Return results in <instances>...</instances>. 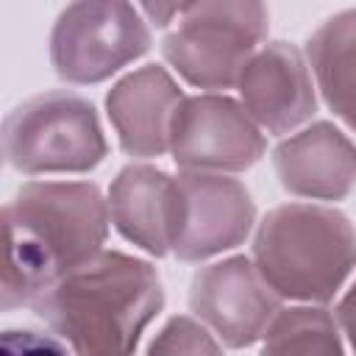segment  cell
I'll list each match as a JSON object with an SVG mask.
<instances>
[{
    "label": "cell",
    "mask_w": 356,
    "mask_h": 356,
    "mask_svg": "<svg viewBox=\"0 0 356 356\" xmlns=\"http://www.w3.org/2000/svg\"><path fill=\"white\" fill-rule=\"evenodd\" d=\"M306 58L328 108L356 131V8L328 17L309 36Z\"/></svg>",
    "instance_id": "14"
},
{
    "label": "cell",
    "mask_w": 356,
    "mask_h": 356,
    "mask_svg": "<svg viewBox=\"0 0 356 356\" xmlns=\"http://www.w3.org/2000/svg\"><path fill=\"white\" fill-rule=\"evenodd\" d=\"M273 167L289 195L342 200L356 186V145L334 122H312L273 150Z\"/></svg>",
    "instance_id": "12"
},
{
    "label": "cell",
    "mask_w": 356,
    "mask_h": 356,
    "mask_svg": "<svg viewBox=\"0 0 356 356\" xmlns=\"http://www.w3.org/2000/svg\"><path fill=\"white\" fill-rule=\"evenodd\" d=\"M181 214L172 239V256L181 261H206L242 245L256 222V203L242 181L228 172L181 170Z\"/></svg>",
    "instance_id": "8"
},
{
    "label": "cell",
    "mask_w": 356,
    "mask_h": 356,
    "mask_svg": "<svg viewBox=\"0 0 356 356\" xmlns=\"http://www.w3.org/2000/svg\"><path fill=\"white\" fill-rule=\"evenodd\" d=\"M150 353H220L222 342L214 337V331L197 317H170L164 328L153 337L147 345Z\"/></svg>",
    "instance_id": "16"
},
{
    "label": "cell",
    "mask_w": 356,
    "mask_h": 356,
    "mask_svg": "<svg viewBox=\"0 0 356 356\" xmlns=\"http://www.w3.org/2000/svg\"><path fill=\"white\" fill-rule=\"evenodd\" d=\"M114 228L150 256L172 253L181 214L178 178L153 164H128L108 186Z\"/></svg>",
    "instance_id": "13"
},
{
    "label": "cell",
    "mask_w": 356,
    "mask_h": 356,
    "mask_svg": "<svg viewBox=\"0 0 356 356\" xmlns=\"http://www.w3.org/2000/svg\"><path fill=\"white\" fill-rule=\"evenodd\" d=\"M106 150L95 106L72 92L36 95L3 122V156L22 175L89 172Z\"/></svg>",
    "instance_id": "5"
},
{
    "label": "cell",
    "mask_w": 356,
    "mask_h": 356,
    "mask_svg": "<svg viewBox=\"0 0 356 356\" xmlns=\"http://www.w3.org/2000/svg\"><path fill=\"white\" fill-rule=\"evenodd\" d=\"M108 197L89 181H31L3 209L6 270L0 306H31L53 281L97 256L108 236Z\"/></svg>",
    "instance_id": "1"
},
{
    "label": "cell",
    "mask_w": 356,
    "mask_h": 356,
    "mask_svg": "<svg viewBox=\"0 0 356 356\" xmlns=\"http://www.w3.org/2000/svg\"><path fill=\"white\" fill-rule=\"evenodd\" d=\"M264 353H339L342 328L323 303L278 309L261 337Z\"/></svg>",
    "instance_id": "15"
},
{
    "label": "cell",
    "mask_w": 356,
    "mask_h": 356,
    "mask_svg": "<svg viewBox=\"0 0 356 356\" xmlns=\"http://www.w3.org/2000/svg\"><path fill=\"white\" fill-rule=\"evenodd\" d=\"M253 264L281 298L328 303L356 270V228L331 206H278L256 228Z\"/></svg>",
    "instance_id": "3"
},
{
    "label": "cell",
    "mask_w": 356,
    "mask_h": 356,
    "mask_svg": "<svg viewBox=\"0 0 356 356\" xmlns=\"http://www.w3.org/2000/svg\"><path fill=\"white\" fill-rule=\"evenodd\" d=\"M189 306L225 348H250L281 309V295L261 278L253 259L231 256L195 273Z\"/></svg>",
    "instance_id": "9"
},
{
    "label": "cell",
    "mask_w": 356,
    "mask_h": 356,
    "mask_svg": "<svg viewBox=\"0 0 356 356\" xmlns=\"http://www.w3.org/2000/svg\"><path fill=\"white\" fill-rule=\"evenodd\" d=\"M161 306L156 267L120 250H100L31 303L33 314L78 353H131Z\"/></svg>",
    "instance_id": "2"
},
{
    "label": "cell",
    "mask_w": 356,
    "mask_h": 356,
    "mask_svg": "<svg viewBox=\"0 0 356 356\" xmlns=\"http://www.w3.org/2000/svg\"><path fill=\"white\" fill-rule=\"evenodd\" d=\"M337 320L342 328V337H348V345L356 350V281L353 286L345 292V298L337 306Z\"/></svg>",
    "instance_id": "18"
},
{
    "label": "cell",
    "mask_w": 356,
    "mask_h": 356,
    "mask_svg": "<svg viewBox=\"0 0 356 356\" xmlns=\"http://www.w3.org/2000/svg\"><path fill=\"white\" fill-rule=\"evenodd\" d=\"M267 36L264 0H186L161 42L164 61L192 86L231 89Z\"/></svg>",
    "instance_id": "4"
},
{
    "label": "cell",
    "mask_w": 356,
    "mask_h": 356,
    "mask_svg": "<svg viewBox=\"0 0 356 356\" xmlns=\"http://www.w3.org/2000/svg\"><path fill=\"white\" fill-rule=\"evenodd\" d=\"M267 150L259 122L248 108L220 92L184 97L170 128V153L181 170L242 172Z\"/></svg>",
    "instance_id": "7"
},
{
    "label": "cell",
    "mask_w": 356,
    "mask_h": 356,
    "mask_svg": "<svg viewBox=\"0 0 356 356\" xmlns=\"http://www.w3.org/2000/svg\"><path fill=\"white\" fill-rule=\"evenodd\" d=\"M184 3H186V0H139V6H142V11H145V17H147L156 28L170 25V22L181 14Z\"/></svg>",
    "instance_id": "17"
},
{
    "label": "cell",
    "mask_w": 356,
    "mask_h": 356,
    "mask_svg": "<svg viewBox=\"0 0 356 356\" xmlns=\"http://www.w3.org/2000/svg\"><path fill=\"white\" fill-rule=\"evenodd\" d=\"M186 95L172 75L147 64L120 78L106 95V114L120 147L134 159H159L170 150L172 117Z\"/></svg>",
    "instance_id": "11"
},
{
    "label": "cell",
    "mask_w": 356,
    "mask_h": 356,
    "mask_svg": "<svg viewBox=\"0 0 356 356\" xmlns=\"http://www.w3.org/2000/svg\"><path fill=\"white\" fill-rule=\"evenodd\" d=\"M239 103L273 136L292 134L317 111L309 58L292 42H267L245 61L239 81Z\"/></svg>",
    "instance_id": "10"
},
{
    "label": "cell",
    "mask_w": 356,
    "mask_h": 356,
    "mask_svg": "<svg viewBox=\"0 0 356 356\" xmlns=\"http://www.w3.org/2000/svg\"><path fill=\"white\" fill-rule=\"evenodd\" d=\"M150 50V28L131 0H72L50 33V64L75 86L108 81Z\"/></svg>",
    "instance_id": "6"
}]
</instances>
